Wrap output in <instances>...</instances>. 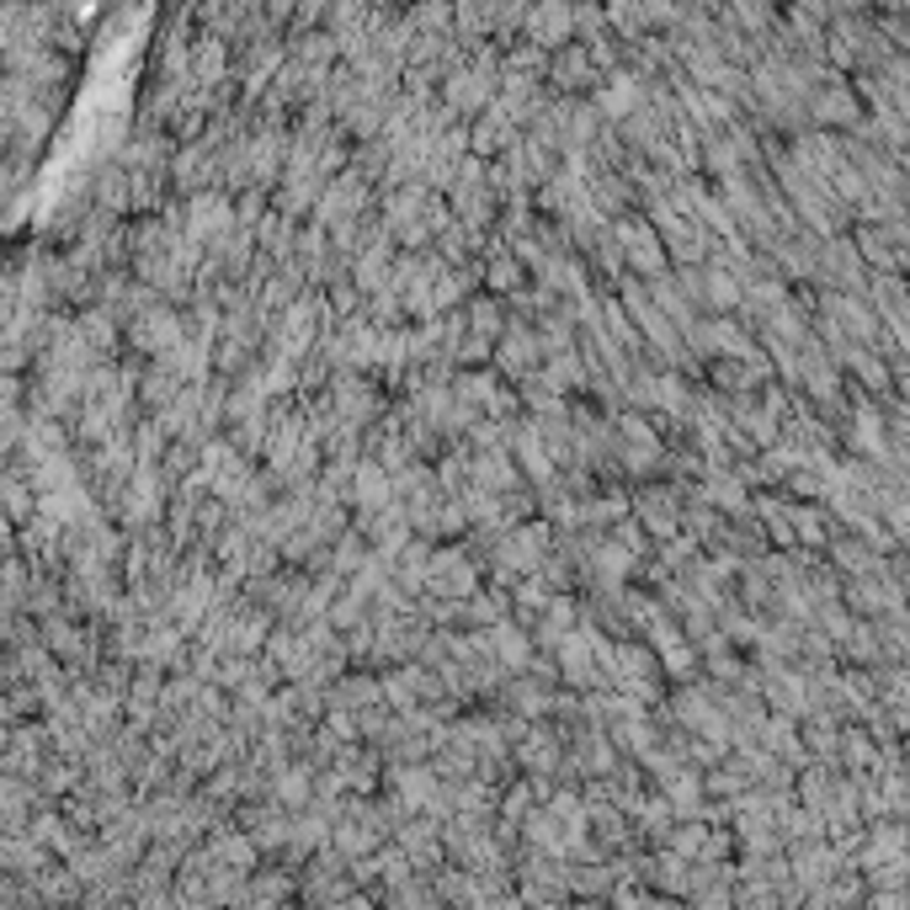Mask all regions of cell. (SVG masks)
Instances as JSON below:
<instances>
[{"label": "cell", "mask_w": 910, "mask_h": 910, "mask_svg": "<svg viewBox=\"0 0 910 910\" xmlns=\"http://www.w3.org/2000/svg\"><path fill=\"white\" fill-rule=\"evenodd\" d=\"M634 511H639V527H650L656 538H676L682 533V490L676 485H645L634 496Z\"/></svg>", "instance_id": "cell-1"}, {"label": "cell", "mask_w": 910, "mask_h": 910, "mask_svg": "<svg viewBox=\"0 0 910 910\" xmlns=\"http://www.w3.org/2000/svg\"><path fill=\"white\" fill-rule=\"evenodd\" d=\"M612 235H618V246H623V255H628V261H634V266H639V272H645V277H660V272H665V240H660V229L656 224H639V219H623V224H618V229H612Z\"/></svg>", "instance_id": "cell-2"}, {"label": "cell", "mask_w": 910, "mask_h": 910, "mask_svg": "<svg viewBox=\"0 0 910 910\" xmlns=\"http://www.w3.org/2000/svg\"><path fill=\"white\" fill-rule=\"evenodd\" d=\"M474 586H479V575H474V564H469V549H442V554H432V581H426V591L432 597H474Z\"/></svg>", "instance_id": "cell-3"}, {"label": "cell", "mask_w": 910, "mask_h": 910, "mask_svg": "<svg viewBox=\"0 0 910 910\" xmlns=\"http://www.w3.org/2000/svg\"><path fill=\"white\" fill-rule=\"evenodd\" d=\"M656 224H660V240H665V251L676 255L682 266H698V261L708 255L703 219H676V213H665V208H656Z\"/></svg>", "instance_id": "cell-4"}, {"label": "cell", "mask_w": 910, "mask_h": 910, "mask_svg": "<svg viewBox=\"0 0 910 910\" xmlns=\"http://www.w3.org/2000/svg\"><path fill=\"white\" fill-rule=\"evenodd\" d=\"M496 357H501L506 373L522 384L527 373H538V357H549V352H544V336H533L527 325H506L501 341H496Z\"/></svg>", "instance_id": "cell-5"}, {"label": "cell", "mask_w": 910, "mask_h": 910, "mask_svg": "<svg viewBox=\"0 0 910 910\" xmlns=\"http://www.w3.org/2000/svg\"><path fill=\"white\" fill-rule=\"evenodd\" d=\"M128 341H134V347H145V352H154V357L176 352V347H182V320H176L171 309H145V314H134Z\"/></svg>", "instance_id": "cell-6"}, {"label": "cell", "mask_w": 910, "mask_h": 910, "mask_svg": "<svg viewBox=\"0 0 910 910\" xmlns=\"http://www.w3.org/2000/svg\"><path fill=\"white\" fill-rule=\"evenodd\" d=\"M660 788H665V805L682 809V814H698V809H703L698 772H682V766H676V772H665V783H660Z\"/></svg>", "instance_id": "cell-7"}, {"label": "cell", "mask_w": 910, "mask_h": 910, "mask_svg": "<svg viewBox=\"0 0 910 910\" xmlns=\"http://www.w3.org/2000/svg\"><path fill=\"white\" fill-rule=\"evenodd\" d=\"M516 761H522V766H533V772H554V761H559V735L549 740V730H533L527 740H516Z\"/></svg>", "instance_id": "cell-8"}, {"label": "cell", "mask_w": 910, "mask_h": 910, "mask_svg": "<svg viewBox=\"0 0 910 910\" xmlns=\"http://www.w3.org/2000/svg\"><path fill=\"white\" fill-rule=\"evenodd\" d=\"M698 496H703L708 506H724V511H735V516L746 511V490H740V479H735V474H708Z\"/></svg>", "instance_id": "cell-9"}, {"label": "cell", "mask_w": 910, "mask_h": 910, "mask_svg": "<svg viewBox=\"0 0 910 910\" xmlns=\"http://www.w3.org/2000/svg\"><path fill=\"white\" fill-rule=\"evenodd\" d=\"M831 554H836V564H842L847 575H858V581H862V575H878V570H884V564L868 554L862 544H852V538H836V544H831Z\"/></svg>", "instance_id": "cell-10"}, {"label": "cell", "mask_w": 910, "mask_h": 910, "mask_svg": "<svg viewBox=\"0 0 910 910\" xmlns=\"http://www.w3.org/2000/svg\"><path fill=\"white\" fill-rule=\"evenodd\" d=\"M309 772H314V766H309V761H303V766H288V772H283V777H277V805H309V799H314V788H309Z\"/></svg>", "instance_id": "cell-11"}, {"label": "cell", "mask_w": 910, "mask_h": 910, "mask_svg": "<svg viewBox=\"0 0 910 910\" xmlns=\"http://www.w3.org/2000/svg\"><path fill=\"white\" fill-rule=\"evenodd\" d=\"M490 288H496V294H501V288H511V294L522 288V255L511 251V255H501V261L490 266Z\"/></svg>", "instance_id": "cell-12"}]
</instances>
